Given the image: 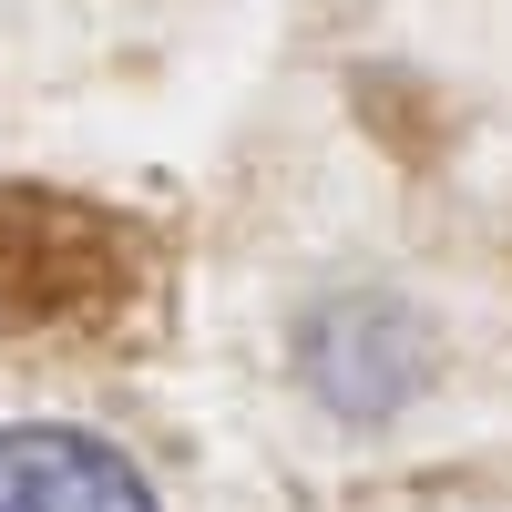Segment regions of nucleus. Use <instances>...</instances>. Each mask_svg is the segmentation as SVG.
Masks as SVG:
<instances>
[{"instance_id":"nucleus-1","label":"nucleus","mask_w":512,"mask_h":512,"mask_svg":"<svg viewBox=\"0 0 512 512\" xmlns=\"http://www.w3.org/2000/svg\"><path fill=\"white\" fill-rule=\"evenodd\" d=\"M144 297V226L62 185H0V328L11 338H113Z\"/></svg>"},{"instance_id":"nucleus-2","label":"nucleus","mask_w":512,"mask_h":512,"mask_svg":"<svg viewBox=\"0 0 512 512\" xmlns=\"http://www.w3.org/2000/svg\"><path fill=\"white\" fill-rule=\"evenodd\" d=\"M0 512H154V482L103 431L21 420L0 431Z\"/></svg>"}]
</instances>
